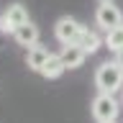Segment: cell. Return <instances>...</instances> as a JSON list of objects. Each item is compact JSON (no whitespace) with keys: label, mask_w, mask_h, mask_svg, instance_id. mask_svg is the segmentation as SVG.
Returning <instances> with one entry per match:
<instances>
[{"label":"cell","mask_w":123,"mask_h":123,"mask_svg":"<svg viewBox=\"0 0 123 123\" xmlns=\"http://www.w3.org/2000/svg\"><path fill=\"white\" fill-rule=\"evenodd\" d=\"M77 44L82 46L87 54H95L100 49V46L105 44V38H100L95 31H90V28H82V33H80V38H77Z\"/></svg>","instance_id":"9"},{"label":"cell","mask_w":123,"mask_h":123,"mask_svg":"<svg viewBox=\"0 0 123 123\" xmlns=\"http://www.w3.org/2000/svg\"><path fill=\"white\" fill-rule=\"evenodd\" d=\"M13 38H15L21 46L31 49V46H36V44H38V28H36L31 21H26L23 26H18V28L13 31Z\"/></svg>","instance_id":"7"},{"label":"cell","mask_w":123,"mask_h":123,"mask_svg":"<svg viewBox=\"0 0 123 123\" xmlns=\"http://www.w3.org/2000/svg\"><path fill=\"white\" fill-rule=\"evenodd\" d=\"M121 103H123V95H121Z\"/></svg>","instance_id":"14"},{"label":"cell","mask_w":123,"mask_h":123,"mask_svg":"<svg viewBox=\"0 0 123 123\" xmlns=\"http://www.w3.org/2000/svg\"><path fill=\"white\" fill-rule=\"evenodd\" d=\"M92 118L98 123L103 121H115L118 118V110H121V103L115 100V95H110V92H98L95 98H92Z\"/></svg>","instance_id":"2"},{"label":"cell","mask_w":123,"mask_h":123,"mask_svg":"<svg viewBox=\"0 0 123 123\" xmlns=\"http://www.w3.org/2000/svg\"><path fill=\"white\" fill-rule=\"evenodd\" d=\"M49 56H51V51H46L44 46H31L28 49V56H26V62H28V69H33V72H41L44 69V64L49 62Z\"/></svg>","instance_id":"8"},{"label":"cell","mask_w":123,"mask_h":123,"mask_svg":"<svg viewBox=\"0 0 123 123\" xmlns=\"http://www.w3.org/2000/svg\"><path fill=\"white\" fill-rule=\"evenodd\" d=\"M26 21H28V10H26V5H23V3H13V5L5 8V13L0 15V31L13 36V31L18 28V26H23Z\"/></svg>","instance_id":"4"},{"label":"cell","mask_w":123,"mask_h":123,"mask_svg":"<svg viewBox=\"0 0 123 123\" xmlns=\"http://www.w3.org/2000/svg\"><path fill=\"white\" fill-rule=\"evenodd\" d=\"M115 62H118V64H121V69H123V49H121V51H115Z\"/></svg>","instance_id":"12"},{"label":"cell","mask_w":123,"mask_h":123,"mask_svg":"<svg viewBox=\"0 0 123 123\" xmlns=\"http://www.w3.org/2000/svg\"><path fill=\"white\" fill-rule=\"evenodd\" d=\"M62 62L67 64V69H80L85 64V56H87V51H85L80 44H64L59 51Z\"/></svg>","instance_id":"6"},{"label":"cell","mask_w":123,"mask_h":123,"mask_svg":"<svg viewBox=\"0 0 123 123\" xmlns=\"http://www.w3.org/2000/svg\"><path fill=\"white\" fill-rule=\"evenodd\" d=\"M82 28H85V26L80 21L69 18V15H62L59 21H56V26H54V36H56V41H62V46H64V44H77Z\"/></svg>","instance_id":"5"},{"label":"cell","mask_w":123,"mask_h":123,"mask_svg":"<svg viewBox=\"0 0 123 123\" xmlns=\"http://www.w3.org/2000/svg\"><path fill=\"white\" fill-rule=\"evenodd\" d=\"M64 69H67V64L62 62V56H59V54H51L49 62L44 64V69H41V74H44L46 80H56V77H62Z\"/></svg>","instance_id":"10"},{"label":"cell","mask_w":123,"mask_h":123,"mask_svg":"<svg viewBox=\"0 0 123 123\" xmlns=\"http://www.w3.org/2000/svg\"><path fill=\"white\" fill-rule=\"evenodd\" d=\"M103 123H115V121H103Z\"/></svg>","instance_id":"13"},{"label":"cell","mask_w":123,"mask_h":123,"mask_svg":"<svg viewBox=\"0 0 123 123\" xmlns=\"http://www.w3.org/2000/svg\"><path fill=\"white\" fill-rule=\"evenodd\" d=\"M105 46L110 51H121L123 49V26H115V28L105 31Z\"/></svg>","instance_id":"11"},{"label":"cell","mask_w":123,"mask_h":123,"mask_svg":"<svg viewBox=\"0 0 123 123\" xmlns=\"http://www.w3.org/2000/svg\"><path fill=\"white\" fill-rule=\"evenodd\" d=\"M95 87L98 92H110L115 95L118 90H123V69L118 62H103L95 69Z\"/></svg>","instance_id":"1"},{"label":"cell","mask_w":123,"mask_h":123,"mask_svg":"<svg viewBox=\"0 0 123 123\" xmlns=\"http://www.w3.org/2000/svg\"><path fill=\"white\" fill-rule=\"evenodd\" d=\"M95 23H98V28H103V31H110V28H115V26H123L121 8L113 5L110 0H103L98 5V10H95Z\"/></svg>","instance_id":"3"}]
</instances>
